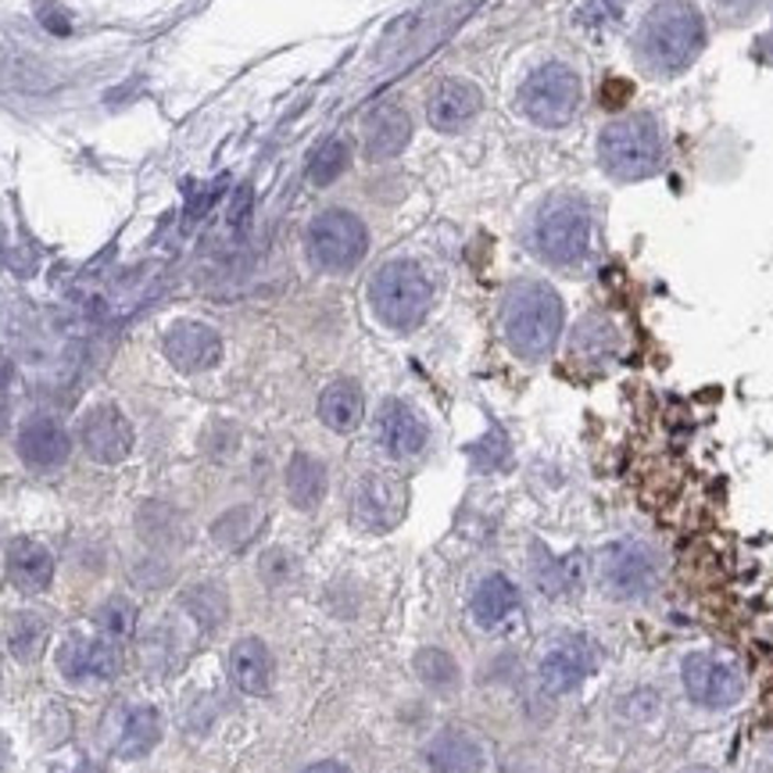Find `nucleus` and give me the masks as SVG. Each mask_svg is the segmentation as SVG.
I'll return each instance as SVG.
<instances>
[{
    "label": "nucleus",
    "instance_id": "7ed1b4c3",
    "mask_svg": "<svg viewBox=\"0 0 773 773\" xmlns=\"http://www.w3.org/2000/svg\"><path fill=\"white\" fill-rule=\"evenodd\" d=\"M667 126L652 112H630L605 122L599 133V166L619 183H637L667 169Z\"/></svg>",
    "mask_w": 773,
    "mask_h": 773
},
{
    "label": "nucleus",
    "instance_id": "4468645a",
    "mask_svg": "<svg viewBox=\"0 0 773 773\" xmlns=\"http://www.w3.org/2000/svg\"><path fill=\"white\" fill-rule=\"evenodd\" d=\"M161 348H166V359L180 373H205L223 362V337L194 319H183V322H175V327H169Z\"/></svg>",
    "mask_w": 773,
    "mask_h": 773
},
{
    "label": "nucleus",
    "instance_id": "0eeeda50",
    "mask_svg": "<svg viewBox=\"0 0 773 773\" xmlns=\"http://www.w3.org/2000/svg\"><path fill=\"white\" fill-rule=\"evenodd\" d=\"M305 248L308 258L322 273H351L362 265L365 251H370V229L348 208H327L305 229Z\"/></svg>",
    "mask_w": 773,
    "mask_h": 773
},
{
    "label": "nucleus",
    "instance_id": "c85d7f7f",
    "mask_svg": "<svg viewBox=\"0 0 773 773\" xmlns=\"http://www.w3.org/2000/svg\"><path fill=\"white\" fill-rule=\"evenodd\" d=\"M47 641V623L39 616H19L15 627H11V652H15L22 662L36 659V652Z\"/></svg>",
    "mask_w": 773,
    "mask_h": 773
},
{
    "label": "nucleus",
    "instance_id": "dca6fc26",
    "mask_svg": "<svg viewBox=\"0 0 773 773\" xmlns=\"http://www.w3.org/2000/svg\"><path fill=\"white\" fill-rule=\"evenodd\" d=\"M484 93L469 79H441L427 98V122L437 133H458L480 115Z\"/></svg>",
    "mask_w": 773,
    "mask_h": 773
},
{
    "label": "nucleus",
    "instance_id": "f03ea898",
    "mask_svg": "<svg viewBox=\"0 0 773 773\" xmlns=\"http://www.w3.org/2000/svg\"><path fill=\"white\" fill-rule=\"evenodd\" d=\"M566 322V305L555 294V287L541 280H520L512 283L505 302H501V333L512 355L526 362H541L552 355V348L559 344Z\"/></svg>",
    "mask_w": 773,
    "mask_h": 773
},
{
    "label": "nucleus",
    "instance_id": "c9c22d12",
    "mask_svg": "<svg viewBox=\"0 0 773 773\" xmlns=\"http://www.w3.org/2000/svg\"><path fill=\"white\" fill-rule=\"evenodd\" d=\"M724 4H735V8H744V4H755V0H724Z\"/></svg>",
    "mask_w": 773,
    "mask_h": 773
},
{
    "label": "nucleus",
    "instance_id": "423d86ee",
    "mask_svg": "<svg viewBox=\"0 0 773 773\" xmlns=\"http://www.w3.org/2000/svg\"><path fill=\"white\" fill-rule=\"evenodd\" d=\"M580 104H584V83H580V72L566 61L537 65L520 83V93H515L520 115L541 129L569 126L577 118Z\"/></svg>",
    "mask_w": 773,
    "mask_h": 773
},
{
    "label": "nucleus",
    "instance_id": "aec40b11",
    "mask_svg": "<svg viewBox=\"0 0 773 773\" xmlns=\"http://www.w3.org/2000/svg\"><path fill=\"white\" fill-rule=\"evenodd\" d=\"M427 763L433 773H480L484 749L466 730H441V735L427 744Z\"/></svg>",
    "mask_w": 773,
    "mask_h": 773
},
{
    "label": "nucleus",
    "instance_id": "1a4fd4ad",
    "mask_svg": "<svg viewBox=\"0 0 773 773\" xmlns=\"http://www.w3.org/2000/svg\"><path fill=\"white\" fill-rule=\"evenodd\" d=\"M602 588L616 599H641L656 588L659 580V562L656 552L641 545V541H616L602 552L599 562Z\"/></svg>",
    "mask_w": 773,
    "mask_h": 773
},
{
    "label": "nucleus",
    "instance_id": "6ab92c4d",
    "mask_svg": "<svg viewBox=\"0 0 773 773\" xmlns=\"http://www.w3.org/2000/svg\"><path fill=\"white\" fill-rule=\"evenodd\" d=\"M273 652L265 648V641L258 637H240V641L229 648V677L234 684L243 691V695L262 698L273 691Z\"/></svg>",
    "mask_w": 773,
    "mask_h": 773
},
{
    "label": "nucleus",
    "instance_id": "cd10ccee",
    "mask_svg": "<svg viewBox=\"0 0 773 773\" xmlns=\"http://www.w3.org/2000/svg\"><path fill=\"white\" fill-rule=\"evenodd\" d=\"M254 526H258V515L251 505H240L234 512H226L219 523H215V541L226 548H240V545H248V537L254 534Z\"/></svg>",
    "mask_w": 773,
    "mask_h": 773
},
{
    "label": "nucleus",
    "instance_id": "9d476101",
    "mask_svg": "<svg viewBox=\"0 0 773 773\" xmlns=\"http://www.w3.org/2000/svg\"><path fill=\"white\" fill-rule=\"evenodd\" d=\"M58 670L69 684L98 687L118 673V648L107 634H79L72 630L58 648Z\"/></svg>",
    "mask_w": 773,
    "mask_h": 773
},
{
    "label": "nucleus",
    "instance_id": "39448f33",
    "mask_svg": "<svg viewBox=\"0 0 773 773\" xmlns=\"http://www.w3.org/2000/svg\"><path fill=\"white\" fill-rule=\"evenodd\" d=\"M433 305V283L423 273V265L409 258H395L376 269L370 283V308L387 330H416L427 319Z\"/></svg>",
    "mask_w": 773,
    "mask_h": 773
},
{
    "label": "nucleus",
    "instance_id": "c756f323",
    "mask_svg": "<svg viewBox=\"0 0 773 773\" xmlns=\"http://www.w3.org/2000/svg\"><path fill=\"white\" fill-rule=\"evenodd\" d=\"M98 619H101V630L112 637V641H122V637H129V634H133V623H137V616H133V605L122 602V599L104 602Z\"/></svg>",
    "mask_w": 773,
    "mask_h": 773
},
{
    "label": "nucleus",
    "instance_id": "393cba45",
    "mask_svg": "<svg viewBox=\"0 0 773 773\" xmlns=\"http://www.w3.org/2000/svg\"><path fill=\"white\" fill-rule=\"evenodd\" d=\"M515 605H520V591H515L512 580L501 577V573H491V577L480 580L477 591H473L469 613H473V619L480 623V627H498V623L505 619Z\"/></svg>",
    "mask_w": 773,
    "mask_h": 773
},
{
    "label": "nucleus",
    "instance_id": "4be33fe9",
    "mask_svg": "<svg viewBox=\"0 0 773 773\" xmlns=\"http://www.w3.org/2000/svg\"><path fill=\"white\" fill-rule=\"evenodd\" d=\"M591 667L588 659V648L580 641H559L552 645L545 659H541V684L552 695H566V691H573L580 681H584V673Z\"/></svg>",
    "mask_w": 773,
    "mask_h": 773
},
{
    "label": "nucleus",
    "instance_id": "20e7f679",
    "mask_svg": "<svg viewBox=\"0 0 773 773\" xmlns=\"http://www.w3.org/2000/svg\"><path fill=\"white\" fill-rule=\"evenodd\" d=\"M594 219L580 194H552L541 201L531 219V248L541 262L555 269H573L591 254Z\"/></svg>",
    "mask_w": 773,
    "mask_h": 773
},
{
    "label": "nucleus",
    "instance_id": "bb28decb",
    "mask_svg": "<svg viewBox=\"0 0 773 773\" xmlns=\"http://www.w3.org/2000/svg\"><path fill=\"white\" fill-rule=\"evenodd\" d=\"M416 673L423 677V684L437 687V691L455 687V681H458L455 659L447 652H441V648H423V652L416 656Z\"/></svg>",
    "mask_w": 773,
    "mask_h": 773
},
{
    "label": "nucleus",
    "instance_id": "b1692460",
    "mask_svg": "<svg viewBox=\"0 0 773 773\" xmlns=\"http://www.w3.org/2000/svg\"><path fill=\"white\" fill-rule=\"evenodd\" d=\"M287 498L294 509L311 512L327 498V466L319 463L316 455L297 452L287 466Z\"/></svg>",
    "mask_w": 773,
    "mask_h": 773
},
{
    "label": "nucleus",
    "instance_id": "473e14b6",
    "mask_svg": "<svg viewBox=\"0 0 773 773\" xmlns=\"http://www.w3.org/2000/svg\"><path fill=\"white\" fill-rule=\"evenodd\" d=\"M623 8H627V0H588L584 11H580V22L584 25H616L623 19Z\"/></svg>",
    "mask_w": 773,
    "mask_h": 773
},
{
    "label": "nucleus",
    "instance_id": "72a5a7b5",
    "mask_svg": "<svg viewBox=\"0 0 773 773\" xmlns=\"http://www.w3.org/2000/svg\"><path fill=\"white\" fill-rule=\"evenodd\" d=\"M302 773H351L344 763H333V759H327V763H311V766H305Z\"/></svg>",
    "mask_w": 773,
    "mask_h": 773
},
{
    "label": "nucleus",
    "instance_id": "9b49d317",
    "mask_svg": "<svg viewBox=\"0 0 773 773\" xmlns=\"http://www.w3.org/2000/svg\"><path fill=\"white\" fill-rule=\"evenodd\" d=\"M681 681H684L687 698L705 705V709H727V705H735L744 691L741 673L730 667V662L705 656V652H695L684 659Z\"/></svg>",
    "mask_w": 773,
    "mask_h": 773
},
{
    "label": "nucleus",
    "instance_id": "f257e3e1",
    "mask_svg": "<svg viewBox=\"0 0 773 773\" xmlns=\"http://www.w3.org/2000/svg\"><path fill=\"white\" fill-rule=\"evenodd\" d=\"M705 19L691 0H659L637 25L634 54L645 72L659 79H673L687 72L705 50Z\"/></svg>",
    "mask_w": 773,
    "mask_h": 773
},
{
    "label": "nucleus",
    "instance_id": "f8f14e48",
    "mask_svg": "<svg viewBox=\"0 0 773 773\" xmlns=\"http://www.w3.org/2000/svg\"><path fill=\"white\" fill-rule=\"evenodd\" d=\"M79 441H83L93 463L118 466L133 452V427L115 405H93L83 416V423H79Z\"/></svg>",
    "mask_w": 773,
    "mask_h": 773
},
{
    "label": "nucleus",
    "instance_id": "5701e85b",
    "mask_svg": "<svg viewBox=\"0 0 773 773\" xmlns=\"http://www.w3.org/2000/svg\"><path fill=\"white\" fill-rule=\"evenodd\" d=\"M365 416V398L355 379H333V384L319 395V419L333 433H351L359 430Z\"/></svg>",
    "mask_w": 773,
    "mask_h": 773
},
{
    "label": "nucleus",
    "instance_id": "f3484780",
    "mask_svg": "<svg viewBox=\"0 0 773 773\" xmlns=\"http://www.w3.org/2000/svg\"><path fill=\"white\" fill-rule=\"evenodd\" d=\"M104 730H112L107 744L118 759H144L161 741V716L151 705H118Z\"/></svg>",
    "mask_w": 773,
    "mask_h": 773
},
{
    "label": "nucleus",
    "instance_id": "2eb2a0df",
    "mask_svg": "<svg viewBox=\"0 0 773 773\" xmlns=\"http://www.w3.org/2000/svg\"><path fill=\"white\" fill-rule=\"evenodd\" d=\"M412 140V115L398 101H379L362 122V147L370 161L398 158Z\"/></svg>",
    "mask_w": 773,
    "mask_h": 773
},
{
    "label": "nucleus",
    "instance_id": "e433bc0d",
    "mask_svg": "<svg viewBox=\"0 0 773 773\" xmlns=\"http://www.w3.org/2000/svg\"><path fill=\"white\" fill-rule=\"evenodd\" d=\"M687 773H705V770H687Z\"/></svg>",
    "mask_w": 773,
    "mask_h": 773
},
{
    "label": "nucleus",
    "instance_id": "f704fd0d",
    "mask_svg": "<svg viewBox=\"0 0 773 773\" xmlns=\"http://www.w3.org/2000/svg\"><path fill=\"white\" fill-rule=\"evenodd\" d=\"M8 384H11V373H8V365H0V395L8 390Z\"/></svg>",
    "mask_w": 773,
    "mask_h": 773
},
{
    "label": "nucleus",
    "instance_id": "412c9836",
    "mask_svg": "<svg viewBox=\"0 0 773 773\" xmlns=\"http://www.w3.org/2000/svg\"><path fill=\"white\" fill-rule=\"evenodd\" d=\"M8 577L11 584L25 594H39L50 588L54 580V559L44 545H36V541L22 537L15 545L8 548Z\"/></svg>",
    "mask_w": 773,
    "mask_h": 773
},
{
    "label": "nucleus",
    "instance_id": "6e6552de",
    "mask_svg": "<svg viewBox=\"0 0 773 773\" xmlns=\"http://www.w3.org/2000/svg\"><path fill=\"white\" fill-rule=\"evenodd\" d=\"M409 509V487L395 473H365L351 495V520L359 531L387 534L405 520Z\"/></svg>",
    "mask_w": 773,
    "mask_h": 773
},
{
    "label": "nucleus",
    "instance_id": "2f4dec72",
    "mask_svg": "<svg viewBox=\"0 0 773 773\" xmlns=\"http://www.w3.org/2000/svg\"><path fill=\"white\" fill-rule=\"evenodd\" d=\"M537 555L545 559V566H537V584L541 588L555 594V591H562V588L573 584V566L552 559V555H545V552H537Z\"/></svg>",
    "mask_w": 773,
    "mask_h": 773
},
{
    "label": "nucleus",
    "instance_id": "ddd939ff",
    "mask_svg": "<svg viewBox=\"0 0 773 773\" xmlns=\"http://www.w3.org/2000/svg\"><path fill=\"white\" fill-rule=\"evenodd\" d=\"M376 441L390 458H416L430 444V427L409 401L387 398L376 412Z\"/></svg>",
    "mask_w": 773,
    "mask_h": 773
},
{
    "label": "nucleus",
    "instance_id": "7c9ffc66",
    "mask_svg": "<svg viewBox=\"0 0 773 773\" xmlns=\"http://www.w3.org/2000/svg\"><path fill=\"white\" fill-rule=\"evenodd\" d=\"M186 602H190V613H194L201 623H205V627H219V623L226 619V594H223L219 588H215L212 602H205V588L190 591Z\"/></svg>",
    "mask_w": 773,
    "mask_h": 773
},
{
    "label": "nucleus",
    "instance_id": "a211bd4d",
    "mask_svg": "<svg viewBox=\"0 0 773 773\" xmlns=\"http://www.w3.org/2000/svg\"><path fill=\"white\" fill-rule=\"evenodd\" d=\"M19 455H22V463L33 469H54V466L69 463L72 437L65 433L61 423H54V419H30V423L19 430Z\"/></svg>",
    "mask_w": 773,
    "mask_h": 773
},
{
    "label": "nucleus",
    "instance_id": "a878e982",
    "mask_svg": "<svg viewBox=\"0 0 773 773\" xmlns=\"http://www.w3.org/2000/svg\"><path fill=\"white\" fill-rule=\"evenodd\" d=\"M348 166H351V144L344 137H330L308 161V183L330 186L348 172Z\"/></svg>",
    "mask_w": 773,
    "mask_h": 773
}]
</instances>
